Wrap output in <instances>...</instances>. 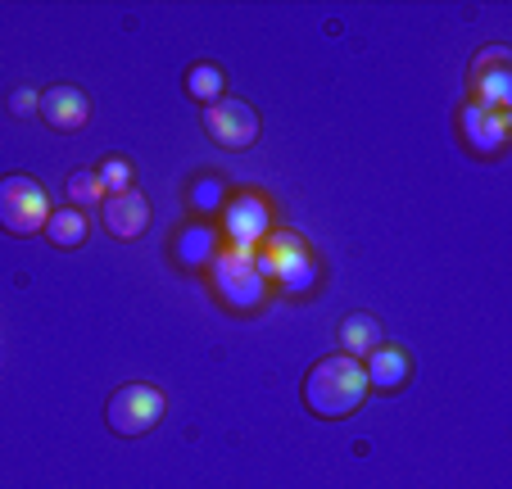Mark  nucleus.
<instances>
[{"label": "nucleus", "mask_w": 512, "mask_h": 489, "mask_svg": "<svg viewBox=\"0 0 512 489\" xmlns=\"http://www.w3.org/2000/svg\"><path fill=\"white\" fill-rule=\"evenodd\" d=\"M458 123H463V141L472 145L476 154H494V150H503V141H508V118L494 114V109H481L476 100L463 109Z\"/></svg>", "instance_id": "11"}, {"label": "nucleus", "mask_w": 512, "mask_h": 489, "mask_svg": "<svg viewBox=\"0 0 512 489\" xmlns=\"http://www.w3.org/2000/svg\"><path fill=\"white\" fill-rule=\"evenodd\" d=\"M363 372H368V385H377V390H399L408 381V354L404 349L377 345L368 354V363H363Z\"/></svg>", "instance_id": "13"}, {"label": "nucleus", "mask_w": 512, "mask_h": 489, "mask_svg": "<svg viewBox=\"0 0 512 489\" xmlns=\"http://www.w3.org/2000/svg\"><path fill=\"white\" fill-rule=\"evenodd\" d=\"M363 394H368V372L349 354H327L304 376V403L313 417H327V422L349 417L363 403Z\"/></svg>", "instance_id": "1"}, {"label": "nucleus", "mask_w": 512, "mask_h": 489, "mask_svg": "<svg viewBox=\"0 0 512 489\" xmlns=\"http://www.w3.org/2000/svg\"><path fill=\"white\" fill-rule=\"evenodd\" d=\"M191 200H195V209H218V204H223V182H218V177H204V182H195Z\"/></svg>", "instance_id": "20"}, {"label": "nucleus", "mask_w": 512, "mask_h": 489, "mask_svg": "<svg viewBox=\"0 0 512 489\" xmlns=\"http://www.w3.org/2000/svg\"><path fill=\"white\" fill-rule=\"evenodd\" d=\"M213 290L227 299L232 308H259L263 295H268V281L254 268V250H236L227 245L223 254H213Z\"/></svg>", "instance_id": "3"}, {"label": "nucleus", "mask_w": 512, "mask_h": 489, "mask_svg": "<svg viewBox=\"0 0 512 489\" xmlns=\"http://www.w3.org/2000/svg\"><path fill=\"white\" fill-rule=\"evenodd\" d=\"M37 114L46 118L55 132H78L91 118V100H87V91H78V87H50V91H41Z\"/></svg>", "instance_id": "9"}, {"label": "nucleus", "mask_w": 512, "mask_h": 489, "mask_svg": "<svg viewBox=\"0 0 512 489\" xmlns=\"http://www.w3.org/2000/svg\"><path fill=\"white\" fill-rule=\"evenodd\" d=\"M164 394L155 390V385H123V390L109 399V431L114 435H145L155 431L159 422H164Z\"/></svg>", "instance_id": "4"}, {"label": "nucleus", "mask_w": 512, "mask_h": 489, "mask_svg": "<svg viewBox=\"0 0 512 489\" xmlns=\"http://www.w3.org/2000/svg\"><path fill=\"white\" fill-rule=\"evenodd\" d=\"M68 200H78L73 209H82V204H100L105 200V191H100L96 173H73L68 177Z\"/></svg>", "instance_id": "19"}, {"label": "nucleus", "mask_w": 512, "mask_h": 489, "mask_svg": "<svg viewBox=\"0 0 512 489\" xmlns=\"http://www.w3.org/2000/svg\"><path fill=\"white\" fill-rule=\"evenodd\" d=\"M50 195L32 177H5L0 182V227L10 236H37L50 222Z\"/></svg>", "instance_id": "2"}, {"label": "nucleus", "mask_w": 512, "mask_h": 489, "mask_svg": "<svg viewBox=\"0 0 512 489\" xmlns=\"http://www.w3.org/2000/svg\"><path fill=\"white\" fill-rule=\"evenodd\" d=\"M204 132H209L213 145H223V150H245V145L259 141V114L245 100L223 96L218 105L204 109Z\"/></svg>", "instance_id": "5"}, {"label": "nucleus", "mask_w": 512, "mask_h": 489, "mask_svg": "<svg viewBox=\"0 0 512 489\" xmlns=\"http://www.w3.org/2000/svg\"><path fill=\"white\" fill-rule=\"evenodd\" d=\"M100 213H105V227L114 231L118 240H136L145 227H150V200L136 191H118L100 200Z\"/></svg>", "instance_id": "10"}, {"label": "nucleus", "mask_w": 512, "mask_h": 489, "mask_svg": "<svg viewBox=\"0 0 512 489\" xmlns=\"http://www.w3.org/2000/svg\"><path fill=\"white\" fill-rule=\"evenodd\" d=\"M46 236L59 250H78L82 240H87V218H82V209H55L46 222Z\"/></svg>", "instance_id": "14"}, {"label": "nucleus", "mask_w": 512, "mask_h": 489, "mask_svg": "<svg viewBox=\"0 0 512 489\" xmlns=\"http://www.w3.org/2000/svg\"><path fill=\"white\" fill-rule=\"evenodd\" d=\"M223 68H213V64H195L191 73H186V91H191L195 100H204V105H218L223 100Z\"/></svg>", "instance_id": "15"}, {"label": "nucleus", "mask_w": 512, "mask_h": 489, "mask_svg": "<svg viewBox=\"0 0 512 489\" xmlns=\"http://www.w3.org/2000/svg\"><path fill=\"white\" fill-rule=\"evenodd\" d=\"M313 286H318V263H313V254L281 277V290H286V295H309Z\"/></svg>", "instance_id": "18"}, {"label": "nucleus", "mask_w": 512, "mask_h": 489, "mask_svg": "<svg viewBox=\"0 0 512 489\" xmlns=\"http://www.w3.org/2000/svg\"><path fill=\"white\" fill-rule=\"evenodd\" d=\"M472 82H476V105L481 109H503L512 105V73H508V50L503 46H490L472 68Z\"/></svg>", "instance_id": "7"}, {"label": "nucleus", "mask_w": 512, "mask_h": 489, "mask_svg": "<svg viewBox=\"0 0 512 489\" xmlns=\"http://www.w3.org/2000/svg\"><path fill=\"white\" fill-rule=\"evenodd\" d=\"M304 259H309V245H304V236H295V231H268L263 245L254 250V268H259L263 281H281Z\"/></svg>", "instance_id": "8"}, {"label": "nucleus", "mask_w": 512, "mask_h": 489, "mask_svg": "<svg viewBox=\"0 0 512 489\" xmlns=\"http://www.w3.org/2000/svg\"><path fill=\"white\" fill-rule=\"evenodd\" d=\"M37 105H41V96H37V91H32V87L14 91V100H10V109H14V114H32V109H37Z\"/></svg>", "instance_id": "21"}, {"label": "nucleus", "mask_w": 512, "mask_h": 489, "mask_svg": "<svg viewBox=\"0 0 512 489\" xmlns=\"http://www.w3.org/2000/svg\"><path fill=\"white\" fill-rule=\"evenodd\" d=\"M223 227H227L236 250H259L263 236L272 231L268 204H263L259 195H236V200H227V209H223Z\"/></svg>", "instance_id": "6"}, {"label": "nucleus", "mask_w": 512, "mask_h": 489, "mask_svg": "<svg viewBox=\"0 0 512 489\" xmlns=\"http://www.w3.org/2000/svg\"><path fill=\"white\" fill-rule=\"evenodd\" d=\"M96 182H100V191H105V195L132 191V186H127V182H132V163H127V159H118V154H114V159H105V163H100Z\"/></svg>", "instance_id": "17"}, {"label": "nucleus", "mask_w": 512, "mask_h": 489, "mask_svg": "<svg viewBox=\"0 0 512 489\" xmlns=\"http://www.w3.org/2000/svg\"><path fill=\"white\" fill-rule=\"evenodd\" d=\"M340 345H345L349 358H358V363H363V358H368L377 345H386L381 322L372 313H349L345 322H340Z\"/></svg>", "instance_id": "12"}, {"label": "nucleus", "mask_w": 512, "mask_h": 489, "mask_svg": "<svg viewBox=\"0 0 512 489\" xmlns=\"http://www.w3.org/2000/svg\"><path fill=\"white\" fill-rule=\"evenodd\" d=\"M177 259L200 268V263H213V231L209 227H186L177 236Z\"/></svg>", "instance_id": "16"}]
</instances>
